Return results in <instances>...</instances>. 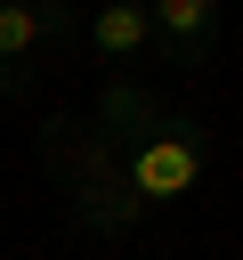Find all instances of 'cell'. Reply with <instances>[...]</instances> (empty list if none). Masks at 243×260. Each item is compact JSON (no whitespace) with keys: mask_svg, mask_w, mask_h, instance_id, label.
Segmentation results:
<instances>
[{"mask_svg":"<svg viewBox=\"0 0 243 260\" xmlns=\"http://www.w3.org/2000/svg\"><path fill=\"white\" fill-rule=\"evenodd\" d=\"M40 162H49V179L65 187V219H73L81 236H122V228L146 219V211L130 203V187H122V154L97 146L81 114H73V122L57 114V122L40 130Z\"/></svg>","mask_w":243,"mask_h":260,"instance_id":"obj_1","label":"cell"},{"mask_svg":"<svg viewBox=\"0 0 243 260\" xmlns=\"http://www.w3.org/2000/svg\"><path fill=\"white\" fill-rule=\"evenodd\" d=\"M73 41H81V8L73 0H0V65L8 73L40 81V65L65 57Z\"/></svg>","mask_w":243,"mask_h":260,"instance_id":"obj_3","label":"cell"},{"mask_svg":"<svg viewBox=\"0 0 243 260\" xmlns=\"http://www.w3.org/2000/svg\"><path fill=\"white\" fill-rule=\"evenodd\" d=\"M81 122H89V138H97V146H113V154H122V146H138V138L162 122V98H154L138 73H105Z\"/></svg>","mask_w":243,"mask_h":260,"instance_id":"obj_5","label":"cell"},{"mask_svg":"<svg viewBox=\"0 0 243 260\" xmlns=\"http://www.w3.org/2000/svg\"><path fill=\"white\" fill-rule=\"evenodd\" d=\"M81 41H89V57L105 65V73H130L146 49H154V24H146V0H97L89 16H81Z\"/></svg>","mask_w":243,"mask_h":260,"instance_id":"obj_6","label":"cell"},{"mask_svg":"<svg viewBox=\"0 0 243 260\" xmlns=\"http://www.w3.org/2000/svg\"><path fill=\"white\" fill-rule=\"evenodd\" d=\"M202 171H211V122L170 114V106H162V122H154L138 146H122V187H130L138 211L186 203V195L202 187Z\"/></svg>","mask_w":243,"mask_h":260,"instance_id":"obj_2","label":"cell"},{"mask_svg":"<svg viewBox=\"0 0 243 260\" xmlns=\"http://www.w3.org/2000/svg\"><path fill=\"white\" fill-rule=\"evenodd\" d=\"M24 98H32V73H8L0 65V106H24Z\"/></svg>","mask_w":243,"mask_h":260,"instance_id":"obj_7","label":"cell"},{"mask_svg":"<svg viewBox=\"0 0 243 260\" xmlns=\"http://www.w3.org/2000/svg\"><path fill=\"white\" fill-rule=\"evenodd\" d=\"M146 24H154V57L194 73L227 41V0H146Z\"/></svg>","mask_w":243,"mask_h":260,"instance_id":"obj_4","label":"cell"}]
</instances>
